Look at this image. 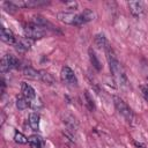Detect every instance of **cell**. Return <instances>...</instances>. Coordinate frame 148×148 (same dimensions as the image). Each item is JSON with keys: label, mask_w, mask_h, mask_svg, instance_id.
Returning <instances> with one entry per match:
<instances>
[{"label": "cell", "mask_w": 148, "mask_h": 148, "mask_svg": "<svg viewBox=\"0 0 148 148\" xmlns=\"http://www.w3.org/2000/svg\"><path fill=\"white\" fill-rule=\"evenodd\" d=\"M106 51V58H108V62H109V66H110V71L112 73V75L121 83V84H125L126 83V75L123 71V67H121V64L120 61L118 60L116 53L113 52V50L109 46L105 49Z\"/></svg>", "instance_id": "6da1fadb"}, {"label": "cell", "mask_w": 148, "mask_h": 148, "mask_svg": "<svg viewBox=\"0 0 148 148\" xmlns=\"http://www.w3.org/2000/svg\"><path fill=\"white\" fill-rule=\"evenodd\" d=\"M57 17L62 23L69 24V25L80 27V25L86 23L83 17H82V15H81V13L80 14H74V13H71V12H60V13H58Z\"/></svg>", "instance_id": "7a4b0ae2"}, {"label": "cell", "mask_w": 148, "mask_h": 148, "mask_svg": "<svg viewBox=\"0 0 148 148\" xmlns=\"http://www.w3.org/2000/svg\"><path fill=\"white\" fill-rule=\"evenodd\" d=\"M113 104H114V106H116V109H117V111L127 120V121H130V123H132L133 121V119H134V114H133V111L131 110V108L120 98V97H118V96H114L113 97Z\"/></svg>", "instance_id": "3957f363"}, {"label": "cell", "mask_w": 148, "mask_h": 148, "mask_svg": "<svg viewBox=\"0 0 148 148\" xmlns=\"http://www.w3.org/2000/svg\"><path fill=\"white\" fill-rule=\"evenodd\" d=\"M23 31H24L25 37L29 38V39H39V38H43L46 35V29L45 28L39 27L37 24H34V23L24 25Z\"/></svg>", "instance_id": "277c9868"}, {"label": "cell", "mask_w": 148, "mask_h": 148, "mask_svg": "<svg viewBox=\"0 0 148 148\" xmlns=\"http://www.w3.org/2000/svg\"><path fill=\"white\" fill-rule=\"evenodd\" d=\"M21 65L20 60L13 56V54H6L2 57L1 61H0V69L2 73H6L13 68H18Z\"/></svg>", "instance_id": "5b68a950"}, {"label": "cell", "mask_w": 148, "mask_h": 148, "mask_svg": "<svg viewBox=\"0 0 148 148\" xmlns=\"http://www.w3.org/2000/svg\"><path fill=\"white\" fill-rule=\"evenodd\" d=\"M60 77L64 83H66L67 86H77V79L75 76V73L74 71L68 67V66H64L61 68V73H60Z\"/></svg>", "instance_id": "8992f818"}, {"label": "cell", "mask_w": 148, "mask_h": 148, "mask_svg": "<svg viewBox=\"0 0 148 148\" xmlns=\"http://www.w3.org/2000/svg\"><path fill=\"white\" fill-rule=\"evenodd\" d=\"M17 8H32V7H39L49 5V1L43 0H18V1H12Z\"/></svg>", "instance_id": "52a82bcc"}, {"label": "cell", "mask_w": 148, "mask_h": 148, "mask_svg": "<svg viewBox=\"0 0 148 148\" xmlns=\"http://www.w3.org/2000/svg\"><path fill=\"white\" fill-rule=\"evenodd\" d=\"M21 92H22V96L30 103V105H32L35 99H36V91H35V89L30 84H28L25 82H22L21 83Z\"/></svg>", "instance_id": "ba28073f"}, {"label": "cell", "mask_w": 148, "mask_h": 148, "mask_svg": "<svg viewBox=\"0 0 148 148\" xmlns=\"http://www.w3.org/2000/svg\"><path fill=\"white\" fill-rule=\"evenodd\" d=\"M127 6L133 16L140 17L145 14V6L141 1H131V2H127Z\"/></svg>", "instance_id": "9c48e42d"}, {"label": "cell", "mask_w": 148, "mask_h": 148, "mask_svg": "<svg viewBox=\"0 0 148 148\" xmlns=\"http://www.w3.org/2000/svg\"><path fill=\"white\" fill-rule=\"evenodd\" d=\"M31 45H32L31 40H30L29 38H27V37H18V38H16L15 47H16V50H18V51L25 52V51H28V50L31 49Z\"/></svg>", "instance_id": "30bf717a"}, {"label": "cell", "mask_w": 148, "mask_h": 148, "mask_svg": "<svg viewBox=\"0 0 148 148\" xmlns=\"http://www.w3.org/2000/svg\"><path fill=\"white\" fill-rule=\"evenodd\" d=\"M1 40L5 42L6 44H9V45H15V42H16V37L14 36V34L9 30V29H6V28H1Z\"/></svg>", "instance_id": "8fae6325"}, {"label": "cell", "mask_w": 148, "mask_h": 148, "mask_svg": "<svg viewBox=\"0 0 148 148\" xmlns=\"http://www.w3.org/2000/svg\"><path fill=\"white\" fill-rule=\"evenodd\" d=\"M94 40H95V44L99 47V49H106V47H109L110 45H109V42H108V39H106V37L103 35V34H97L96 36H95V38H94Z\"/></svg>", "instance_id": "7c38bea8"}, {"label": "cell", "mask_w": 148, "mask_h": 148, "mask_svg": "<svg viewBox=\"0 0 148 148\" xmlns=\"http://www.w3.org/2000/svg\"><path fill=\"white\" fill-rule=\"evenodd\" d=\"M39 119H40V117H39L38 113H36V112L30 113V116H29V125L34 131H37L39 128Z\"/></svg>", "instance_id": "4fadbf2b"}, {"label": "cell", "mask_w": 148, "mask_h": 148, "mask_svg": "<svg viewBox=\"0 0 148 148\" xmlns=\"http://www.w3.org/2000/svg\"><path fill=\"white\" fill-rule=\"evenodd\" d=\"M31 23H34V24H37V25H39V27H43V28H46L47 25H50V27H52V24L49 22V21H46V18H44L43 16H40V15H35L34 17H32V21H31ZM53 28V27H52Z\"/></svg>", "instance_id": "5bb4252c"}, {"label": "cell", "mask_w": 148, "mask_h": 148, "mask_svg": "<svg viewBox=\"0 0 148 148\" xmlns=\"http://www.w3.org/2000/svg\"><path fill=\"white\" fill-rule=\"evenodd\" d=\"M89 59H90L91 65L97 71H101L102 69V65H101V62H99V60H98V58H97V56H96V53H95V51L92 49H89Z\"/></svg>", "instance_id": "9a60e30c"}, {"label": "cell", "mask_w": 148, "mask_h": 148, "mask_svg": "<svg viewBox=\"0 0 148 148\" xmlns=\"http://www.w3.org/2000/svg\"><path fill=\"white\" fill-rule=\"evenodd\" d=\"M39 80H42L46 84H53L54 83V77L52 76V74H50L46 71H40L39 72Z\"/></svg>", "instance_id": "2e32d148"}, {"label": "cell", "mask_w": 148, "mask_h": 148, "mask_svg": "<svg viewBox=\"0 0 148 148\" xmlns=\"http://www.w3.org/2000/svg\"><path fill=\"white\" fill-rule=\"evenodd\" d=\"M23 75L31 77V79H39V72H37L36 69H34L30 66H25L23 68Z\"/></svg>", "instance_id": "e0dca14e"}, {"label": "cell", "mask_w": 148, "mask_h": 148, "mask_svg": "<svg viewBox=\"0 0 148 148\" xmlns=\"http://www.w3.org/2000/svg\"><path fill=\"white\" fill-rule=\"evenodd\" d=\"M28 145L30 148H40L42 147V140L37 135H30L28 138Z\"/></svg>", "instance_id": "ac0fdd59"}, {"label": "cell", "mask_w": 148, "mask_h": 148, "mask_svg": "<svg viewBox=\"0 0 148 148\" xmlns=\"http://www.w3.org/2000/svg\"><path fill=\"white\" fill-rule=\"evenodd\" d=\"M28 106H30V103L23 96H20L16 98V108L18 110H25Z\"/></svg>", "instance_id": "d6986e66"}, {"label": "cell", "mask_w": 148, "mask_h": 148, "mask_svg": "<svg viewBox=\"0 0 148 148\" xmlns=\"http://www.w3.org/2000/svg\"><path fill=\"white\" fill-rule=\"evenodd\" d=\"M81 15H82V17H83V20H84L86 23H87V22H90V21L94 20V17H95V13H94L91 9H89V8L83 9V12L81 13Z\"/></svg>", "instance_id": "ffe728a7"}, {"label": "cell", "mask_w": 148, "mask_h": 148, "mask_svg": "<svg viewBox=\"0 0 148 148\" xmlns=\"http://www.w3.org/2000/svg\"><path fill=\"white\" fill-rule=\"evenodd\" d=\"M14 141L16 143L24 145V143L28 142V138H25V135H23L21 132H15V134H14Z\"/></svg>", "instance_id": "44dd1931"}, {"label": "cell", "mask_w": 148, "mask_h": 148, "mask_svg": "<svg viewBox=\"0 0 148 148\" xmlns=\"http://www.w3.org/2000/svg\"><path fill=\"white\" fill-rule=\"evenodd\" d=\"M84 99H86V105H87V108H88L90 111H92V110L95 109V104H94L92 97L90 96V94H89L88 91L84 92Z\"/></svg>", "instance_id": "7402d4cb"}, {"label": "cell", "mask_w": 148, "mask_h": 148, "mask_svg": "<svg viewBox=\"0 0 148 148\" xmlns=\"http://www.w3.org/2000/svg\"><path fill=\"white\" fill-rule=\"evenodd\" d=\"M140 89H141V94H142L143 98L148 102V86H141Z\"/></svg>", "instance_id": "603a6c76"}, {"label": "cell", "mask_w": 148, "mask_h": 148, "mask_svg": "<svg viewBox=\"0 0 148 148\" xmlns=\"http://www.w3.org/2000/svg\"><path fill=\"white\" fill-rule=\"evenodd\" d=\"M65 6H67L68 8H72V9H75L77 7V3L75 1H65Z\"/></svg>", "instance_id": "cb8c5ba5"}]
</instances>
